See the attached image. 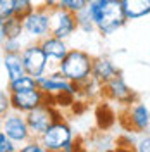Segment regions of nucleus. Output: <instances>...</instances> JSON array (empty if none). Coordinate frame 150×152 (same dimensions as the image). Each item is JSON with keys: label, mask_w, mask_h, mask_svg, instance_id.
I'll use <instances>...</instances> for the list:
<instances>
[{"label": "nucleus", "mask_w": 150, "mask_h": 152, "mask_svg": "<svg viewBox=\"0 0 150 152\" xmlns=\"http://www.w3.org/2000/svg\"><path fill=\"white\" fill-rule=\"evenodd\" d=\"M24 47L26 45H23V37L2 40V50H4V54H17V52H23Z\"/></svg>", "instance_id": "412c9836"}, {"label": "nucleus", "mask_w": 150, "mask_h": 152, "mask_svg": "<svg viewBox=\"0 0 150 152\" xmlns=\"http://www.w3.org/2000/svg\"><path fill=\"white\" fill-rule=\"evenodd\" d=\"M38 86L47 95H52V97L59 94H73L76 97H79V85L69 81L59 69L48 73V75L40 76L38 78Z\"/></svg>", "instance_id": "6e6552de"}, {"label": "nucleus", "mask_w": 150, "mask_h": 152, "mask_svg": "<svg viewBox=\"0 0 150 152\" xmlns=\"http://www.w3.org/2000/svg\"><path fill=\"white\" fill-rule=\"evenodd\" d=\"M95 118H97V126L100 130H109L116 123V114H114V111L107 104H100L97 107Z\"/></svg>", "instance_id": "6ab92c4d"}, {"label": "nucleus", "mask_w": 150, "mask_h": 152, "mask_svg": "<svg viewBox=\"0 0 150 152\" xmlns=\"http://www.w3.org/2000/svg\"><path fill=\"white\" fill-rule=\"evenodd\" d=\"M59 119H64L62 111L54 102H45V104H42L40 107L26 114V121L29 124V130L33 133V137H40L50 124H54Z\"/></svg>", "instance_id": "20e7f679"}, {"label": "nucleus", "mask_w": 150, "mask_h": 152, "mask_svg": "<svg viewBox=\"0 0 150 152\" xmlns=\"http://www.w3.org/2000/svg\"><path fill=\"white\" fill-rule=\"evenodd\" d=\"M93 59L88 52L79 50V48H71L67 52V56L62 59V62L59 64V71L66 76L69 81H73L76 85L83 83L84 80H88L92 76V67H93Z\"/></svg>", "instance_id": "f03ea898"}, {"label": "nucleus", "mask_w": 150, "mask_h": 152, "mask_svg": "<svg viewBox=\"0 0 150 152\" xmlns=\"http://www.w3.org/2000/svg\"><path fill=\"white\" fill-rule=\"evenodd\" d=\"M76 21H78V29H81L84 33H92L93 29H97L93 16H92V10H90L88 5L76 12Z\"/></svg>", "instance_id": "aec40b11"}, {"label": "nucleus", "mask_w": 150, "mask_h": 152, "mask_svg": "<svg viewBox=\"0 0 150 152\" xmlns=\"http://www.w3.org/2000/svg\"><path fill=\"white\" fill-rule=\"evenodd\" d=\"M2 132H5L19 145L33 138V133L26 121V114H21L17 111H9L5 116H2Z\"/></svg>", "instance_id": "0eeeda50"}, {"label": "nucleus", "mask_w": 150, "mask_h": 152, "mask_svg": "<svg viewBox=\"0 0 150 152\" xmlns=\"http://www.w3.org/2000/svg\"><path fill=\"white\" fill-rule=\"evenodd\" d=\"M36 5V0H16V16L21 19H24L31 10H35Z\"/></svg>", "instance_id": "4be33fe9"}, {"label": "nucleus", "mask_w": 150, "mask_h": 152, "mask_svg": "<svg viewBox=\"0 0 150 152\" xmlns=\"http://www.w3.org/2000/svg\"><path fill=\"white\" fill-rule=\"evenodd\" d=\"M135 151H138V152H150V135H145V137H141L140 140L136 142V147H135Z\"/></svg>", "instance_id": "cd10ccee"}, {"label": "nucleus", "mask_w": 150, "mask_h": 152, "mask_svg": "<svg viewBox=\"0 0 150 152\" xmlns=\"http://www.w3.org/2000/svg\"><path fill=\"white\" fill-rule=\"evenodd\" d=\"M23 56V62H24V67H26V73L35 78H40V76L47 75V71L50 69V62H48V57L45 54V50L42 47L40 42H31L26 47L23 48L21 52Z\"/></svg>", "instance_id": "423d86ee"}, {"label": "nucleus", "mask_w": 150, "mask_h": 152, "mask_svg": "<svg viewBox=\"0 0 150 152\" xmlns=\"http://www.w3.org/2000/svg\"><path fill=\"white\" fill-rule=\"evenodd\" d=\"M128 21H136L150 16V0H121Z\"/></svg>", "instance_id": "dca6fc26"}, {"label": "nucleus", "mask_w": 150, "mask_h": 152, "mask_svg": "<svg viewBox=\"0 0 150 152\" xmlns=\"http://www.w3.org/2000/svg\"><path fill=\"white\" fill-rule=\"evenodd\" d=\"M52 100H54V97L52 95H47L42 88H35V90H29V92H16V94H10L12 111H17L21 114H28L33 109L40 107L42 104L52 102Z\"/></svg>", "instance_id": "1a4fd4ad"}, {"label": "nucleus", "mask_w": 150, "mask_h": 152, "mask_svg": "<svg viewBox=\"0 0 150 152\" xmlns=\"http://www.w3.org/2000/svg\"><path fill=\"white\" fill-rule=\"evenodd\" d=\"M35 88H40V86H38V80L31 75H23L16 80H9V83H7V90L10 94L29 92V90H35Z\"/></svg>", "instance_id": "a211bd4d"}, {"label": "nucleus", "mask_w": 150, "mask_h": 152, "mask_svg": "<svg viewBox=\"0 0 150 152\" xmlns=\"http://www.w3.org/2000/svg\"><path fill=\"white\" fill-rule=\"evenodd\" d=\"M9 111H12V105H10V94H9V90H7V92L2 90V92H0V114L5 116Z\"/></svg>", "instance_id": "bb28decb"}, {"label": "nucleus", "mask_w": 150, "mask_h": 152, "mask_svg": "<svg viewBox=\"0 0 150 152\" xmlns=\"http://www.w3.org/2000/svg\"><path fill=\"white\" fill-rule=\"evenodd\" d=\"M86 2H88V4H92V2H97V0H86Z\"/></svg>", "instance_id": "7c9ffc66"}, {"label": "nucleus", "mask_w": 150, "mask_h": 152, "mask_svg": "<svg viewBox=\"0 0 150 152\" xmlns=\"http://www.w3.org/2000/svg\"><path fill=\"white\" fill-rule=\"evenodd\" d=\"M16 145L17 143L14 142L5 132L0 133V152H16Z\"/></svg>", "instance_id": "393cba45"}, {"label": "nucleus", "mask_w": 150, "mask_h": 152, "mask_svg": "<svg viewBox=\"0 0 150 152\" xmlns=\"http://www.w3.org/2000/svg\"><path fill=\"white\" fill-rule=\"evenodd\" d=\"M40 43H42V47L45 50V54L48 57V62H50V69L54 67L57 69L59 64L62 62V59L67 56V52H69V48L66 45V40H62V38H57L54 35H48V37L42 38L40 40Z\"/></svg>", "instance_id": "ddd939ff"}, {"label": "nucleus", "mask_w": 150, "mask_h": 152, "mask_svg": "<svg viewBox=\"0 0 150 152\" xmlns=\"http://www.w3.org/2000/svg\"><path fill=\"white\" fill-rule=\"evenodd\" d=\"M122 123L126 126V130L130 132H136L138 135L150 132V109L141 102H135V104L128 105L124 111V119Z\"/></svg>", "instance_id": "9d476101"}, {"label": "nucleus", "mask_w": 150, "mask_h": 152, "mask_svg": "<svg viewBox=\"0 0 150 152\" xmlns=\"http://www.w3.org/2000/svg\"><path fill=\"white\" fill-rule=\"evenodd\" d=\"M88 7L92 10L97 31L103 37L116 33L128 23L121 0H97L88 4Z\"/></svg>", "instance_id": "f257e3e1"}, {"label": "nucleus", "mask_w": 150, "mask_h": 152, "mask_svg": "<svg viewBox=\"0 0 150 152\" xmlns=\"http://www.w3.org/2000/svg\"><path fill=\"white\" fill-rule=\"evenodd\" d=\"M79 149H81V147H79V142H78V140H73V142L67 143V147H66L64 152H73V151H79Z\"/></svg>", "instance_id": "c756f323"}, {"label": "nucleus", "mask_w": 150, "mask_h": 152, "mask_svg": "<svg viewBox=\"0 0 150 152\" xmlns=\"http://www.w3.org/2000/svg\"><path fill=\"white\" fill-rule=\"evenodd\" d=\"M60 4H62V0H38L36 5H43V7H47L48 10H55V9H60Z\"/></svg>", "instance_id": "c85d7f7f"}, {"label": "nucleus", "mask_w": 150, "mask_h": 152, "mask_svg": "<svg viewBox=\"0 0 150 152\" xmlns=\"http://www.w3.org/2000/svg\"><path fill=\"white\" fill-rule=\"evenodd\" d=\"M24 35V24L23 19L17 16H12L7 19H0V38H21Z\"/></svg>", "instance_id": "f3484780"}, {"label": "nucleus", "mask_w": 150, "mask_h": 152, "mask_svg": "<svg viewBox=\"0 0 150 152\" xmlns=\"http://www.w3.org/2000/svg\"><path fill=\"white\" fill-rule=\"evenodd\" d=\"M24 24V35L29 40L40 42L42 38L50 35V28H52V10L47 7L40 5L35 10H31L26 18L23 19Z\"/></svg>", "instance_id": "39448f33"}, {"label": "nucleus", "mask_w": 150, "mask_h": 152, "mask_svg": "<svg viewBox=\"0 0 150 152\" xmlns=\"http://www.w3.org/2000/svg\"><path fill=\"white\" fill-rule=\"evenodd\" d=\"M78 29V21H76V12H71L67 9H55L52 10V28H50V35L57 38L67 40L74 35Z\"/></svg>", "instance_id": "9b49d317"}, {"label": "nucleus", "mask_w": 150, "mask_h": 152, "mask_svg": "<svg viewBox=\"0 0 150 152\" xmlns=\"http://www.w3.org/2000/svg\"><path fill=\"white\" fill-rule=\"evenodd\" d=\"M21 152H47V149L43 147V143L40 142L38 137H33L21 147Z\"/></svg>", "instance_id": "b1692460"}, {"label": "nucleus", "mask_w": 150, "mask_h": 152, "mask_svg": "<svg viewBox=\"0 0 150 152\" xmlns=\"http://www.w3.org/2000/svg\"><path fill=\"white\" fill-rule=\"evenodd\" d=\"M16 16V0H0V19Z\"/></svg>", "instance_id": "5701e85b"}, {"label": "nucleus", "mask_w": 150, "mask_h": 152, "mask_svg": "<svg viewBox=\"0 0 150 152\" xmlns=\"http://www.w3.org/2000/svg\"><path fill=\"white\" fill-rule=\"evenodd\" d=\"M2 64H4L5 73H7V80H16V78L23 75H28L26 67H24V62H23L21 52H17V54H4Z\"/></svg>", "instance_id": "2eb2a0df"}, {"label": "nucleus", "mask_w": 150, "mask_h": 152, "mask_svg": "<svg viewBox=\"0 0 150 152\" xmlns=\"http://www.w3.org/2000/svg\"><path fill=\"white\" fill-rule=\"evenodd\" d=\"M103 95L111 100H116L121 105L128 107L136 102V94L135 90L128 86V83L124 81V78L121 75H117L116 78H112L111 81H107L103 85Z\"/></svg>", "instance_id": "f8f14e48"}, {"label": "nucleus", "mask_w": 150, "mask_h": 152, "mask_svg": "<svg viewBox=\"0 0 150 152\" xmlns=\"http://www.w3.org/2000/svg\"><path fill=\"white\" fill-rule=\"evenodd\" d=\"M86 5H88L86 0H62V4H60L62 9H67L71 12H78V10H81Z\"/></svg>", "instance_id": "a878e982"}, {"label": "nucleus", "mask_w": 150, "mask_h": 152, "mask_svg": "<svg viewBox=\"0 0 150 152\" xmlns=\"http://www.w3.org/2000/svg\"><path fill=\"white\" fill-rule=\"evenodd\" d=\"M38 138L47 149V152H64L67 143L74 140V133L64 119H59L54 124H50Z\"/></svg>", "instance_id": "7ed1b4c3"}, {"label": "nucleus", "mask_w": 150, "mask_h": 152, "mask_svg": "<svg viewBox=\"0 0 150 152\" xmlns=\"http://www.w3.org/2000/svg\"><path fill=\"white\" fill-rule=\"evenodd\" d=\"M117 75H121L119 67L114 64L109 57H95L93 59V67H92V76L98 83L105 85L107 81H111L112 78H116Z\"/></svg>", "instance_id": "4468645a"}]
</instances>
